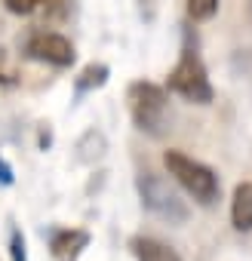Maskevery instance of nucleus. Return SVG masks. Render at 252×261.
Returning a JSON list of instances; mask_svg holds the SVG:
<instances>
[{"instance_id":"obj_13","label":"nucleus","mask_w":252,"mask_h":261,"mask_svg":"<svg viewBox=\"0 0 252 261\" xmlns=\"http://www.w3.org/2000/svg\"><path fill=\"white\" fill-rule=\"evenodd\" d=\"M10 261H28V252H25V237L19 227L10 230Z\"/></svg>"},{"instance_id":"obj_14","label":"nucleus","mask_w":252,"mask_h":261,"mask_svg":"<svg viewBox=\"0 0 252 261\" xmlns=\"http://www.w3.org/2000/svg\"><path fill=\"white\" fill-rule=\"evenodd\" d=\"M0 181H4V185H13V181H16V175H13V169L4 163V157H0Z\"/></svg>"},{"instance_id":"obj_8","label":"nucleus","mask_w":252,"mask_h":261,"mask_svg":"<svg viewBox=\"0 0 252 261\" xmlns=\"http://www.w3.org/2000/svg\"><path fill=\"white\" fill-rule=\"evenodd\" d=\"M130 246H133V255L139 261H182V255L172 246H166L154 237H136Z\"/></svg>"},{"instance_id":"obj_12","label":"nucleus","mask_w":252,"mask_h":261,"mask_svg":"<svg viewBox=\"0 0 252 261\" xmlns=\"http://www.w3.org/2000/svg\"><path fill=\"white\" fill-rule=\"evenodd\" d=\"M53 4H65V0H7V10L16 16H31L40 7H53Z\"/></svg>"},{"instance_id":"obj_3","label":"nucleus","mask_w":252,"mask_h":261,"mask_svg":"<svg viewBox=\"0 0 252 261\" xmlns=\"http://www.w3.org/2000/svg\"><path fill=\"white\" fill-rule=\"evenodd\" d=\"M166 86L175 95H182L185 101H194V105H209L212 95H215V89L209 83V74H206V65H203V59L194 49H185L182 53L179 65L169 71Z\"/></svg>"},{"instance_id":"obj_4","label":"nucleus","mask_w":252,"mask_h":261,"mask_svg":"<svg viewBox=\"0 0 252 261\" xmlns=\"http://www.w3.org/2000/svg\"><path fill=\"white\" fill-rule=\"evenodd\" d=\"M126 101H130V114H133V123L142 129V133H151L157 136L163 123H166V92L154 83H133L130 92H126Z\"/></svg>"},{"instance_id":"obj_6","label":"nucleus","mask_w":252,"mask_h":261,"mask_svg":"<svg viewBox=\"0 0 252 261\" xmlns=\"http://www.w3.org/2000/svg\"><path fill=\"white\" fill-rule=\"evenodd\" d=\"M86 246H89V233H86V230H77V227L59 230V233L53 237V243H49V249H53V255H56L59 261H77Z\"/></svg>"},{"instance_id":"obj_10","label":"nucleus","mask_w":252,"mask_h":261,"mask_svg":"<svg viewBox=\"0 0 252 261\" xmlns=\"http://www.w3.org/2000/svg\"><path fill=\"white\" fill-rule=\"evenodd\" d=\"M108 65H86L77 77V92H89V89H98L108 83Z\"/></svg>"},{"instance_id":"obj_7","label":"nucleus","mask_w":252,"mask_h":261,"mask_svg":"<svg viewBox=\"0 0 252 261\" xmlns=\"http://www.w3.org/2000/svg\"><path fill=\"white\" fill-rule=\"evenodd\" d=\"M231 224L240 233L252 230V181H243L234 188V200H231Z\"/></svg>"},{"instance_id":"obj_2","label":"nucleus","mask_w":252,"mask_h":261,"mask_svg":"<svg viewBox=\"0 0 252 261\" xmlns=\"http://www.w3.org/2000/svg\"><path fill=\"white\" fill-rule=\"evenodd\" d=\"M163 166H166V172H169L197 203L212 206V203L218 200L221 185H218V175H215L206 163H200V160H194V157H188V154H182V151H166V154H163Z\"/></svg>"},{"instance_id":"obj_9","label":"nucleus","mask_w":252,"mask_h":261,"mask_svg":"<svg viewBox=\"0 0 252 261\" xmlns=\"http://www.w3.org/2000/svg\"><path fill=\"white\" fill-rule=\"evenodd\" d=\"M105 151H108V142H105L102 133H95V129H89V133L77 142V157H80L83 163H95V160H102Z\"/></svg>"},{"instance_id":"obj_11","label":"nucleus","mask_w":252,"mask_h":261,"mask_svg":"<svg viewBox=\"0 0 252 261\" xmlns=\"http://www.w3.org/2000/svg\"><path fill=\"white\" fill-rule=\"evenodd\" d=\"M218 13V0H188V16L194 22H209Z\"/></svg>"},{"instance_id":"obj_1","label":"nucleus","mask_w":252,"mask_h":261,"mask_svg":"<svg viewBox=\"0 0 252 261\" xmlns=\"http://www.w3.org/2000/svg\"><path fill=\"white\" fill-rule=\"evenodd\" d=\"M136 188H139V200H142V206H145L151 215H157L160 221L182 227V224L191 218L188 203L179 197V191H175L160 172H151V169H148V172H139Z\"/></svg>"},{"instance_id":"obj_5","label":"nucleus","mask_w":252,"mask_h":261,"mask_svg":"<svg viewBox=\"0 0 252 261\" xmlns=\"http://www.w3.org/2000/svg\"><path fill=\"white\" fill-rule=\"evenodd\" d=\"M25 53H28V59L46 62V65H56V68H68L77 59L74 43L65 34H56V31H37V34H31L28 43H25Z\"/></svg>"},{"instance_id":"obj_15","label":"nucleus","mask_w":252,"mask_h":261,"mask_svg":"<svg viewBox=\"0 0 252 261\" xmlns=\"http://www.w3.org/2000/svg\"><path fill=\"white\" fill-rule=\"evenodd\" d=\"M4 65H7V53H4V49H0V68H4Z\"/></svg>"}]
</instances>
